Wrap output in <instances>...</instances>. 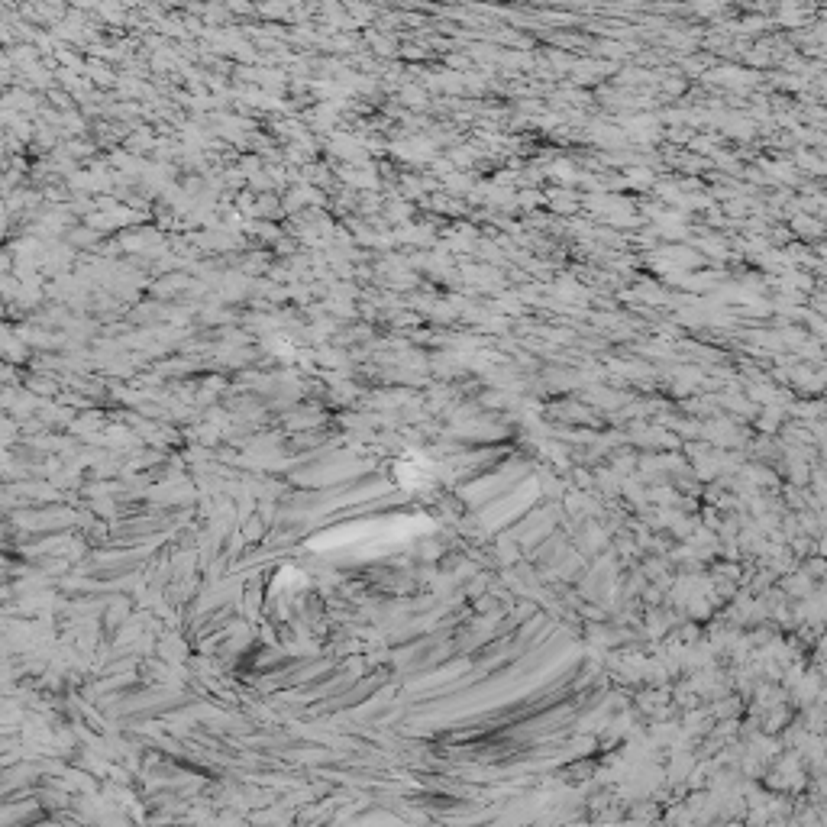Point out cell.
Returning <instances> with one entry per match:
<instances>
[{"label": "cell", "instance_id": "1", "mask_svg": "<svg viewBox=\"0 0 827 827\" xmlns=\"http://www.w3.org/2000/svg\"><path fill=\"white\" fill-rule=\"evenodd\" d=\"M417 524L411 517H404V521H369V524H353V527H343V530H333L330 537H317L311 546L314 550H343V546H362V543H391V540H401L414 534Z\"/></svg>", "mask_w": 827, "mask_h": 827}, {"label": "cell", "instance_id": "2", "mask_svg": "<svg viewBox=\"0 0 827 827\" xmlns=\"http://www.w3.org/2000/svg\"><path fill=\"white\" fill-rule=\"evenodd\" d=\"M430 475V466L420 456H408L398 466V479H401V485H408V488H414V485H420Z\"/></svg>", "mask_w": 827, "mask_h": 827}]
</instances>
